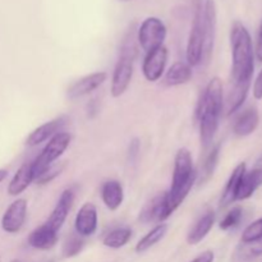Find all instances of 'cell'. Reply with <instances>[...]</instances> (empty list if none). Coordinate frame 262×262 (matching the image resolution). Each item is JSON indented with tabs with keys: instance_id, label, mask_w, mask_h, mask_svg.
Returning <instances> with one entry per match:
<instances>
[{
	"instance_id": "cell-1",
	"label": "cell",
	"mask_w": 262,
	"mask_h": 262,
	"mask_svg": "<svg viewBox=\"0 0 262 262\" xmlns=\"http://www.w3.org/2000/svg\"><path fill=\"white\" fill-rule=\"evenodd\" d=\"M224 109V86L219 77H212L200 96L196 107L200 141L204 148L211 146L219 129L220 117Z\"/></svg>"
},
{
	"instance_id": "cell-2",
	"label": "cell",
	"mask_w": 262,
	"mask_h": 262,
	"mask_svg": "<svg viewBox=\"0 0 262 262\" xmlns=\"http://www.w3.org/2000/svg\"><path fill=\"white\" fill-rule=\"evenodd\" d=\"M232 48V83H251L255 72V49L245 25L234 22L230 30Z\"/></svg>"
},
{
	"instance_id": "cell-3",
	"label": "cell",
	"mask_w": 262,
	"mask_h": 262,
	"mask_svg": "<svg viewBox=\"0 0 262 262\" xmlns=\"http://www.w3.org/2000/svg\"><path fill=\"white\" fill-rule=\"evenodd\" d=\"M199 178V173L193 165V158L188 148L182 147L177 151L174 156L173 177L168 194V210L173 214L179 206L184 202L194 183Z\"/></svg>"
},
{
	"instance_id": "cell-4",
	"label": "cell",
	"mask_w": 262,
	"mask_h": 262,
	"mask_svg": "<svg viewBox=\"0 0 262 262\" xmlns=\"http://www.w3.org/2000/svg\"><path fill=\"white\" fill-rule=\"evenodd\" d=\"M72 141V136L68 132H59L56 133L54 137H51L49 140V142H46L45 147L41 150V152L38 154L37 158L32 161V169L33 174H35V179L38 176L43 173L48 168H50L53 164H55V161L63 155L67 151V148L69 147Z\"/></svg>"
},
{
	"instance_id": "cell-5",
	"label": "cell",
	"mask_w": 262,
	"mask_h": 262,
	"mask_svg": "<svg viewBox=\"0 0 262 262\" xmlns=\"http://www.w3.org/2000/svg\"><path fill=\"white\" fill-rule=\"evenodd\" d=\"M166 35L168 30L160 18L147 17L137 28L138 46L147 54L163 46Z\"/></svg>"
},
{
	"instance_id": "cell-6",
	"label": "cell",
	"mask_w": 262,
	"mask_h": 262,
	"mask_svg": "<svg viewBox=\"0 0 262 262\" xmlns=\"http://www.w3.org/2000/svg\"><path fill=\"white\" fill-rule=\"evenodd\" d=\"M202 49H204V3H200L194 12L186 49L187 64L192 68L201 64Z\"/></svg>"
},
{
	"instance_id": "cell-7",
	"label": "cell",
	"mask_w": 262,
	"mask_h": 262,
	"mask_svg": "<svg viewBox=\"0 0 262 262\" xmlns=\"http://www.w3.org/2000/svg\"><path fill=\"white\" fill-rule=\"evenodd\" d=\"M217 10L214 0H205L204 3V49L201 63L209 64L214 53L216 38Z\"/></svg>"
},
{
	"instance_id": "cell-8",
	"label": "cell",
	"mask_w": 262,
	"mask_h": 262,
	"mask_svg": "<svg viewBox=\"0 0 262 262\" xmlns=\"http://www.w3.org/2000/svg\"><path fill=\"white\" fill-rule=\"evenodd\" d=\"M133 64H135V61L130 60V59L122 58V56L118 58L112 76V84H110V94L114 99L123 96L129 87L133 72H135Z\"/></svg>"
},
{
	"instance_id": "cell-9",
	"label": "cell",
	"mask_w": 262,
	"mask_h": 262,
	"mask_svg": "<svg viewBox=\"0 0 262 262\" xmlns=\"http://www.w3.org/2000/svg\"><path fill=\"white\" fill-rule=\"evenodd\" d=\"M168 49L164 45L146 54L142 63V74L148 82H158L159 79L163 78L168 63Z\"/></svg>"
},
{
	"instance_id": "cell-10",
	"label": "cell",
	"mask_w": 262,
	"mask_h": 262,
	"mask_svg": "<svg viewBox=\"0 0 262 262\" xmlns=\"http://www.w3.org/2000/svg\"><path fill=\"white\" fill-rule=\"evenodd\" d=\"M27 200L18 199L13 201L3 215L2 229L8 234H15V233L20 232L26 219H27Z\"/></svg>"
},
{
	"instance_id": "cell-11",
	"label": "cell",
	"mask_w": 262,
	"mask_h": 262,
	"mask_svg": "<svg viewBox=\"0 0 262 262\" xmlns=\"http://www.w3.org/2000/svg\"><path fill=\"white\" fill-rule=\"evenodd\" d=\"M99 225V215H97L96 205L92 202H84L79 207L76 217H74V229L79 237H91L96 233Z\"/></svg>"
},
{
	"instance_id": "cell-12",
	"label": "cell",
	"mask_w": 262,
	"mask_h": 262,
	"mask_svg": "<svg viewBox=\"0 0 262 262\" xmlns=\"http://www.w3.org/2000/svg\"><path fill=\"white\" fill-rule=\"evenodd\" d=\"M106 72H94L91 74H87V76L77 79L76 82H73L68 87V90H67V96L71 100H77L87 96V95L92 94L95 90L99 89L100 86H102L104 82L106 81Z\"/></svg>"
},
{
	"instance_id": "cell-13",
	"label": "cell",
	"mask_w": 262,
	"mask_h": 262,
	"mask_svg": "<svg viewBox=\"0 0 262 262\" xmlns=\"http://www.w3.org/2000/svg\"><path fill=\"white\" fill-rule=\"evenodd\" d=\"M170 215L168 210V194L166 192H161L141 210L138 219L143 224H150V223L159 224L165 222L168 217H170Z\"/></svg>"
},
{
	"instance_id": "cell-14",
	"label": "cell",
	"mask_w": 262,
	"mask_h": 262,
	"mask_svg": "<svg viewBox=\"0 0 262 262\" xmlns=\"http://www.w3.org/2000/svg\"><path fill=\"white\" fill-rule=\"evenodd\" d=\"M74 202V192L73 189L67 188L61 192L60 197H59L58 202H56L55 207L51 211L50 216L45 222V224L49 228H51L55 232H59L66 223L67 217H68L69 211H71L72 206Z\"/></svg>"
},
{
	"instance_id": "cell-15",
	"label": "cell",
	"mask_w": 262,
	"mask_h": 262,
	"mask_svg": "<svg viewBox=\"0 0 262 262\" xmlns=\"http://www.w3.org/2000/svg\"><path fill=\"white\" fill-rule=\"evenodd\" d=\"M67 117L60 115V117L55 118V119L46 122L41 124L40 127L35 128L30 135L26 138V146L28 147H36V146L41 145L45 141H49L51 137L56 135V133L61 132V128L66 125Z\"/></svg>"
},
{
	"instance_id": "cell-16",
	"label": "cell",
	"mask_w": 262,
	"mask_h": 262,
	"mask_svg": "<svg viewBox=\"0 0 262 262\" xmlns=\"http://www.w3.org/2000/svg\"><path fill=\"white\" fill-rule=\"evenodd\" d=\"M27 243L30 247L38 251H49L54 248L58 243V232L49 228L43 223L40 227L35 228L32 232L28 234Z\"/></svg>"
},
{
	"instance_id": "cell-17",
	"label": "cell",
	"mask_w": 262,
	"mask_h": 262,
	"mask_svg": "<svg viewBox=\"0 0 262 262\" xmlns=\"http://www.w3.org/2000/svg\"><path fill=\"white\" fill-rule=\"evenodd\" d=\"M100 194H101L102 204L110 211H117L124 201V188H123V184L117 179L104 182Z\"/></svg>"
},
{
	"instance_id": "cell-18",
	"label": "cell",
	"mask_w": 262,
	"mask_h": 262,
	"mask_svg": "<svg viewBox=\"0 0 262 262\" xmlns=\"http://www.w3.org/2000/svg\"><path fill=\"white\" fill-rule=\"evenodd\" d=\"M246 171H247L246 163L238 164L234 168V170L232 171L227 184H225V188L223 191L222 197H220V209H225V207L230 206L233 202L237 201L238 188H239V183Z\"/></svg>"
},
{
	"instance_id": "cell-19",
	"label": "cell",
	"mask_w": 262,
	"mask_h": 262,
	"mask_svg": "<svg viewBox=\"0 0 262 262\" xmlns=\"http://www.w3.org/2000/svg\"><path fill=\"white\" fill-rule=\"evenodd\" d=\"M35 182V174H33L32 163H26L15 171L12 181L8 184V194L9 196H19L26 191L28 187Z\"/></svg>"
},
{
	"instance_id": "cell-20",
	"label": "cell",
	"mask_w": 262,
	"mask_h": 262,
	"mask_svg": "<svg viewBox=\"0 0 262 262\" xmlns=\"http://www.w3.org/2000/svg\"><path fill=\"white\" fill-rule=\"evenodd\" d=\"M214 224L215 212L212 210H209L189 229L188 234H187V243L191 246H197L199 243H201L209 235V233L211 232Z\"/></svg>"
},
{
	"instance_id": "cell-21",
	"label": "cell",
	"mask_w": 262,
	"mask_h": 262,
	"mask_svg": "<svg viewBox=\"0 0 262 262\" xmlns=\"http://www.w3.org/2000/svg\"><path fill=\"white\" fill-rule=\"evenodd\" d=\"M258 124H260L258 110L253 106L248 107L237 118L234 125H233V132L238 137H247L257 129Z\"/></svg>"
},
{
	"instance_id": "cell-22",
	"label": "cell",
	"mask_w": 262,
	"mask_h": 262,
	"mask_svg": "<svg viewBox=\"0 0 262 262\" xmlns=\"http://www.w3.org/2000/svg\"><path fill=\"white\" fill-rule=\"evenodd\" d=\"M262 186V169H252L246 171L239 183L237 193V201H245L251 199L256 191Z\"/></svg>"
},
{
	"instance_id": "cell-23",
	"label": "cell",
	"mask_w": 262,
	"mask_h": 262,
	"mask_svg": "<svg viewBox=\"0 0 262 262\" xmlns=\"http://www.w3.org/2000/svg\"><path fill=\"white\" fill-rule=\"evenodd\" d=\"M192 78V67L184 61H176L164 76V84L168 87H176L186 84Z\"/></svg>"
},
{
	"instance_id": "cell-24",
	"label": "cell",
	"mask_w": 262,
	"mask_h": 262,
	"mask_svg": "<svg viewBox=\"0 0 262 262\" xmlns=\"http://www.w3.org/2000/svg\"><path fill=\"white\" fill-rule=\"evenodd\" d=\"M169 229V225L165 224V223H159L156 224L147 234L143 235L140 241L136 245L135 251L137 253H145L147 252L150 248H152L154 246L158 245L160 241L164 239V237L166 235Z\"/></svg>"
},
{
	"instance_id": "cell-25",
	"label": "cell",
	"mask_w": 262,
	"mask_h": 262,
	"mask_svg": "<svg viewBox=\"0 0 262 262\" xmlns=\"http://www.w3.org/2000/svg\"><path fill=\"white\" fill-rule=\"evenodd\" d=\"M251 83H238L233 84L229 94L227 97V115L230 117L234 113H237L246 101L250 91Z\"/></svg>"
},
{
	"instance_id": "cell-26",
	"label": "cell",
	"mask_w": 262,
	"mask_h": 262,
	"mask_svg": "<svg viewBox=\"0 0 262 262\" xmlns=\"http://www.w3.org/2000/svg\"><path fill=\"white\" fill-rule=\"evenodd\" d=\"M132 234L133 232L130 228H115L105 234V237L102 238V245L112 250H120L129 243Z\"/></svg>"
},
{
	"instance_id": "cell-27",
	"label": "cell",
	"mask_w": 262,
	"mask_h": 262,
	"mask_svg": "<svg viewBox=\"0 0 262 262\" xmlns=\"http://www.w3.org/2000/svg\"><path fill=\"white\" fill-rule=\"evenodd\" d=\"M220 150H222V143H216L215 146H212L210 152L207 154L206 158H205L201 166V173H200V176H201L200 183L201 184L206 183V182L210 181V178L214 176L215 170H216L217 168V164H219Z\"/></svg>"
},
{
	"instance_id": "cell-28",
	"label": "cell",
	"mask_w": 262,
	"mask_h": 262,
	"mask_svg": "<svg viewBox=\"0 0 262 262\" xmlns=\"http://www.w3.org/2000/svg\"><path fill=\"white\" fill-rule=\"evenodd\" d=\"M138 48L140 46H138L137 41V30L135 28V26H132L128 30V32L125 33L124 37H123L119 49V56L130 59V60L135 61L138 55Z\"/></svg>"
},
{
	"instance_id": "cell-29",
	"label": "cell",
	"mask_w": 262,
	"mask_h": 262,
	"mask_svg": "<svg viewBox=\"0 0 262 262\" xmlns=\"http://www.w3.org/2000/svg\"><path fill=\"white\" fill-rule=\"evenodd\" d=\"M84 247V241L83 238L79 237L78 234H72L69 235L63 243L61 247V255L64 258H73L78 256L82 252Z\"/></svg>"
},
{
	"instance_id": "cell-30",
	"label": "cell",
	"mask_w": 262,
	"mask_h": 262,
	"mask_svg": "<svg viewBox=\"0 0 262 262\" xmlns=\"http://www.w3.org/2000/svg\"><path fill=\"white\" fill-rule=\"evenodd\" d=\"M241 239H242V242L245 245H251V243H256L262 241V217L261 219L255 220L248 227H246Z\"/></svg>"
},
{
	"instance_id": "cell-31",
	"label": "cell",
	"mask_w": 262,
	"mask_h": 262,
	"mask_svg": "<svg viewBox=\"0 0 262 262\" xmlns=\"http://www.w3.org/2000/svg\"><path fill=\"white\" fill-rule=\"evenodd\" d=\"M242 216H243L242 207L241 206L233 207L232 210L228 211V214L225 215L224 219L220 222L219 228L222 230H225V232H227V230L233 229V228H235L238 224H239L241 220H242Z\"/></svg>"
},
{
	"instance_id": "cell-32",
	"label": "cell",
	"mask_w": 262,
	"mask_h": 262,
	"mask_svg": "<svg viewBox=\"0 0 262 262\" xmlns=\"http://www.w3.org/2000/svg\"><path fill=\"white\" fill-rule=\"evenodd\" d=\"M66 168V163H60V164H53L50 168L46 169L41 176H38L37 178L35 179V182L40 186H43V184H49L61 174V171L64 170Z\"/></svg>"
},
{
	"instance_id": "cell-33",
	"label": "cell",
	"mask_w": 262,
	"mask_h": 262,
	"mask_svg": "<svg viewBox=\"0 0 262 262\" xmlns=\"http://www.w3.org/2000/svg\"><path fill=\"white\" fill-rule=\"evenodd\" d=\"M141 151V141L140 138L135 137L130 140L129 146H128V155H129V160L130 163H135L137 160L138 155H140Z\"/></svg>"
},
{
	"instance_id": "cell-34",
	"label": "cell",
	"mask_w": 262,
	"mask_h": 262,
	"mask_svg": "<svg viewBox=\"0 0 262 262\" xmlns=\"http://www.w3.org/2000/svg\"><path fill=\"white\" fill-rule=\"evenodd\" d=\"M215 261V253L214 251L206 250L202 253H200L197 257H194L193 260L189 262H214Z\"/></svg>"
},
{
	"instance_id": "cell-35",
	"label": "cell",
	"mask_w": 262,
	"mask_h": 262,
	"mask_svg": "<svg viewBox=\"0 0 262 262\" xmlns=\"http://www.w3.org/2000/svg\"><path fill=\"white\" fill-rule=\"evenodd\" d=\"M253 97L256 100H262V71L253 82Z\"/></svg>"
},
{
	"instance_id": "cell-36",
	"label": "cell",
	"mask_w": 262,
	"mask_h": 262,
	"mask_svg": "<svg viewBox=\"0 0 262 262\" xmlns=\"http://www.w3.org/2000/svg\"><path fill=\"white\" fill-rule=\"evenodd\" d=\"M250 248L247 250V256L248 257H258V256L262 255V241L256 243H251Z\"/></svg>"
},
{
	"instance_id": "cell-37",
	"label": "cell",
	"mask_w": 262,
	"mask_h": 262,
	"mask_svg": "<svg viewBox=\"0 0 262 262\" xmlns=\"http://www.w3.org/2000/svg\"><path fill=\"white\" fill-rule=\"evenodd\" d=\"M255 55L258 60L262 61V23L260 26V31H258V35H257V42H256Z\"/></svg>"
},
{
	"instance_id": "cell-38",
	"label": "cell",
	"mask_w": 262,
	"mask_h": 262,
	"mask_svg": "<svg viewBox=\"0 0 262 262\" xmlns=\"http://www.w3.org/2000/svg\"><path fill=\"white\" fill-rule=\"evenodd\" d=\"M95 105H96V101H95V100H92V101L89 104V117L90 118H94V115L97 113V107H95Z\"/></svg>"
},
{
	"instance_id": "cell-39",
	"label": "cell",
	"mask_w": 262,
	"mask_h": 262,
	"mask_svg": "<svg viewBox=\"0 0 262 262\" xmlns=\"http://www.w3.org/2000/svg\"><path fill=\"white\" fill-rule=\"evenodd\" d=\"M8 177V170L7 169H0V183H2L3 181H4L5 178Z\"/></svg>"
},
{
	"instance_id": "cell-40",
	"label": "cell",
	"mask_w": 262,
	"mask_h": 262,
	"mask_svg": "<svg viewBox=\"0 0 262 262\" xmlns=\"http://www.w3.org/2000/svg\"><path fill=\"white\" fill-rule=\"evenodd\" d=\"M120 2H130V0H120Z\"/></svg>"
}]
</instances>
